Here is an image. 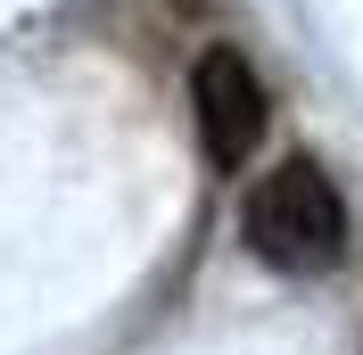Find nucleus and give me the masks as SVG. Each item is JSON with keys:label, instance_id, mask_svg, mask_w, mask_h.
I'll return each mask as SVG.
<instances>
[{"label": "nucleus", "instance_id": "nucleus-1", "mask_svg": "<svg viewBox=\"0 0 363 355\" xmlns=\"http://www.w3.org/2000/svg\"><path fill=\"white\" fill-rule=\"evenodd\" d=\"M347 199L339 182H330V165H314V157L297 149L281 157V165H264V174L248 182V199H240V240H248V256H264L272 273H339L347 265Z\"/></svg>", "mask_w": 363, "mask_h": 355}, {"label": "nucleus", "instance_id": "nucleus-2", "mask_svg": "<svg viewBox=\"0 0 363 355\" xmlns=\"http://www.w3.org/2000/svg\"><path fill=\"white\" fill-rule=\"evenodd\" d=\"M190 124H199V149H206L215 174H240L256 157V141H264V124H272L264 75H256L231 42L199 50V67H190Z\"/></svg>", "mask_w": 363, "mask_h": 355}]
</instances>
